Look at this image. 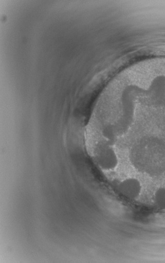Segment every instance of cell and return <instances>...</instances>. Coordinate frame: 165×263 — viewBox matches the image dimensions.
<instances>
[{
    "mask_svg": "<svg viewBox=\"0 0 165 263\" xmlns=\"http://www.w3.org/2000/svg\"><path fill=\"white\" fill-rule=\"evenodd\" d=\"M95 160L98 165L105 171H111L117 168L119 164L117 153L111 144L101 143L95 152Z\"/></svg>",
    "mask_w": 165,
    "mask_h": 263,
    "instance_id": "1",
    "label": "cell"
},
{
    "mask_svg": "<svg viewBox=\"0 0 165 263\" xmlns=\"http://www.w3.org/2000/svg\"><path fill=\"white\" fill-rule=\"evenodd\" d=\"M119 193L129 200L139 198L142 191L140 180L134 177H129L122 180L118 185Z\"/></svg>",
    "mask_w": 165,
    "mask_h": 263,
    "instance_id": "2",
    "label": "cell"
},
{
    "mask_svg": "<svg viewBox=\"0 0 165 263\" xmlns=\"http://www.w3.org/2000/svg\"><path fill=\"white\" fill-rule=\"evenodd\" d=\"M155 204L159 208H165V187H160L154 194Z\"/></svg>",
    "mask_w": 165,
    "mask_h": 263,
    "instance_id": "3",
    "label": "cell"
}]
</instances>
